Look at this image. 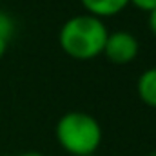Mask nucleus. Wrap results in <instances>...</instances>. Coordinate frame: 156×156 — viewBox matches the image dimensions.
Instances as JSON below:
<instances>
[{
    "instance_id": "f257e3e1",
    "label": "nucleus",
    "mask_w": 156,
    "mask_h": 156,
    "mask_svg": "<svg viewBox=\"0 0 156 156\" xmlns=\"http://www.w3.org/2000/svg\"><path fill=\"white\" fill-rule=\"evenodd\" d=\"M109 29L102 18L89 13L75 15L64 22L58 33V44L66 55L76 60H91L104 53Z\"/></svg>"
},
{
    "instance_id": "f03ea898",
    "label": "nucleus",
    "mask_w": 156,
    "mask_h": 156,
    "mask_svg": "<svg viewBox=\"0 0 156 156\" xmlns=\"http://www.w3.org/2000/svg\"><path fill=\"white\" fill-rule=\"evenodd\" d=\"M58 145L71 156H91L102 144V125L83 111H69L58 118L55 127Z\"/></svg>"
},
{
    "instance_id": "7ed1b4c3",
    "label": "nucleus",
    "mask_w": 156,
    "mask_h": 156,
    "mask_svg": "<svg viewBox=\"0 0 156 156\" xmlns=\"http://www.w3.org/2000/svg\"><path fill=\"white\" fill-rule=\"evenodd\" d=\"M138 51L140 42L131 31H113L107 35L102 55L116 66H125L138 56Z\"/></svg>"
},
{
    "instance_id": "20e7f679",
    "label": "nucleus",
    "mask_w": 156,
    "mask_h": 156,
    "mask_svg": "<svg viewBox=\"0 0 156 156\" xmlns=\"http://www.w3.org/2000/svg\"><path fill=\"white\" fill-rule=\"evenodd\" d=\"M85 13L96 16V18H107V16H115L118 13H122L131 0H80Z\"/></svg>"
},
{
    "instance_id": "39448f33",
    "label": "nucleus",
    "mask_w": 156,
    "mask_h": 156,
    "mask_svg": "<svg viewBox=\"0 0 156 156\" xmlns=\"http://www.w3.org/2000/svg\"><path fill=\"white\" fill-rule=\"evenodd\" d=\"M136 91L145 105L156 109V67H149L140 75L136 82Z\"/></svg>"
},
{
    "instance_id": "423d86ee",
    "label": "nucleus",
    "mask_w": 156,
    "mask_h": 156,
    "mask_svg": "<svg viewBox=\"0 0 156 156\" xmlns=\"http://www.w3.org/2000/svg\"><path fill=\"white\" fill-rule=\"evenodd\" d=\"M13 33H15V20H13V16L0 11V38L9 42Z\"/></svg>"
},
{
    "instance_id": "0eeeda50",
    "label": "nucleus",
    "mask_w": 156,
    "mask_h": 156,
    "mask_svg": "<svg viewBox=\"0 0 156 156\" xmlns=\"http://www.w3.org/2000/svg\"><path fill=\"white\" fill-rule=\"evenodd\" d=\"M131 4L145 13H151L153 9H156V0H131Z\"/></svg>"
},
{
    "instance_id": "6e6552de",
    "label": "nucleus",
    "mask_w": 156,
    "mask_h": 156,
    "mask_svg": "<svg viewBox=\"0 0 156 156\" xmlns=\"http://www.w3.org/2000/svg\"><path fill=\"white\" fill-rule=\"evenodd\" d=\"M149 29L156 35V9H153L149 13Z\"/></svg>"
},
{
    "instance_id": "1a4fd4ad",
    "label": "nucleus",
    "mask_w": 156,
    "mask_h": 156,
    "mask_svg": "<svg viewBox=\"0 0 156 156\" xmlns=\"http://www.w3.org/2000/svg\"><path fill=\"white\" fill-rule=\"evenodd\" d=\"M7 44H9V42H5V40L0 38V58L5 55V51H7Z\"/></svg>"
},
{
    "instance_id": "9d476101",
    "label": "nucleus",
    "mask_w": 156,
    "mask_h": 156,
    "mask_svg": "<svg viewBox=\"0 0 156 156\" xmlns=\"http://www.w3.org/2000/svg\"><path fill=\"white\" fill-rule=\"evenodd\" d=\"M18 156H44L42 153H37V151H27V153H22V154Z\"/></svg>"
}]
</instances>
